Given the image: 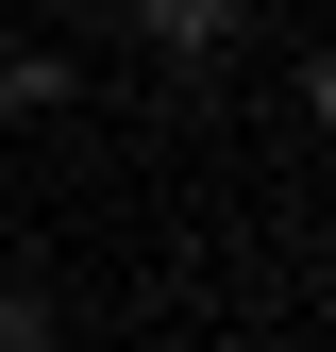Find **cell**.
<instances>
[{"label": "cell", "instance_id": "1", "mask_svg": "<svg viewBox=\"0 0 336 352\" xmlns=\"http://www.w3.org/2000/svg\"><path fill=\"white\" fill-rule=\"evenodd\" d=\"M118 17H135V34H151V51H219V34L252 17V0H118Z\"/></svg>", "mask_w": 336, "mask_h": 352}, {"label": "cell", "instance_id": "2", "mask_svg": "<svg viewBox=\"0 0 336 352\" xmlns=\"http://www.w3.org/2000/svg\"><path fill=\"white\" fill-rule=\"evenodd\" d=\"M67 101V51H0V118H51Z\"/></svg>", "mask_w": 336, "mask_h": 352}, {"label": "cell", "instance_id": "3", "mask_svg": "<svg viewBox=\"0 0 336 352\" xmlns=\"http://www.w3.org/2000/svg\"><path fill=\"white\" fill-rule=\"evenodd\" d=\"M0 352H51V285H0Z\"/></svg>", "mask_w": 336, "mask_h": 352}]
</instances>
